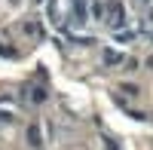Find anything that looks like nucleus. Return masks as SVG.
Returning <instances> with one entry per match:
<instances>
[{"label":"nucleus","instance_id":"2","mask_svg":"<svg viewBox=\"0 0 153 150\" xmlns=\"http://www.w3.org/2000/svg\"><path fill=\"white\" fill-rule=\"evenodd\" d=\"M74 16H76V22L86 19V0H74Z\"/></svg>","mask_w":153,"mask_h":150},{"label":"nucleus","instance_id":"1","mask_svg":"<svg viewBox=\"0 0 153 150\" xmlns=\"http://www.w3.org/2000/svg\"><path fill=\"white\" fill-rule=\"evenodd\" d=\"M104 16H107V25H110V28H120V25H123V6H120V3H107V6H104Z\"/></svg>","mask_w":153,"mask_h":150},{"label":"nucleus","instance_id":"4","mask_svg":"<svg viewBox=\"0 0 153 150\" xmlns=\"http://www.w3.org/2000/svg\"><path fill=\"white\" fill-rule=\"evenodd\" d=\"M104 58H107V65H117V61H120V55H117V52H107Z\"/></svg>","mask_w":153,"mask_h":150},{"label":"nucleus","instance_id":"3","mask_svg":"<svg viewBox=\"0 0 153 150\" xmlns=\"http://www.w3.org/2000/svg\"><path fill=\"white\" fill-rule=\"evenodd\" d=\"M28 138H31V144H34V147H40V129L31 126V129H28Z\"/></svg>","mask_w":153,"mask_h":150}]
</instances>
